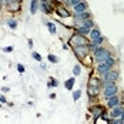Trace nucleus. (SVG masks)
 <instances>
[{"instance_id":"f257e3e1","label":"nucleus","mask_w":124,"mask_h":124,"mask_svg":"<svg viewBox=\"0 0 124 124\" xmlns=\"http://www.w3.org/2000/svg\"><path fill=\"white\" fill-rule=\"evenodd\" d=\"M103 96H104V100L111 99L113 96L118 94V86L116 83H103Z\"/></svg>"},{"instance_id":"f03ea898","label":"nucleus","mask_w":124,"mask_h":124,"mask_svg":"<svg viewBox=\"0 0 124 124\" xmlns=\"http://www.w3.org/2000/svg\"><path fill=\"white\" fill-rule=\"evenodd\" d=\"M93 54H94V60H96L97 63L106 62L110 56H113L110 50H108V49H104V47H101V46H99V47H97V50H96Z\"/></svg>"},{"instance_id":"7ed1b4c3","label":"nucleus","mask_w":124,"mask_h":124,"mask_svg":"<svg viewBox=\"0 0 124 124\" xmlns=\"http://www.w3.org/2000/svg\"><path fill=\"white\" fill-rule=\"evenodd\" d=\"M69 44L73 46V49H74V47H78V46H88V40H87L84 36L74 33V34L70 37V40H69Z\"/></svg>"},{"instance_id":"20e7f679","label":"nucleus","mask_w":124,"mask_h":124,"mask_svg":"<svg viewBox=\"0 0 124 124\" xmlns=\"http://www.w3.org/2000/svg\"><path fill=\"white\" fill-rule=\"evenodd\" d=\"M73 51H74L76 57H77L80 62H83L87 56L90 54V47H88V46H78V47H74Z\"/></svg>"},{"instance_id":"39448f33","label":"nucleus","mask_w":124,"mask_h":124,"mask_svg":"<svg viewBox=\"0 0 124 124\" xmlns=\"http://www.w3.org/2000/svg\"><path fill=\"white\" fill-rule=\"evenodd\" d=\"M54 10H56V14H57L59 17H62V19H69V17H71L69 9H67L64 4H62V3H56Z\"/></svg>"},{"instance_id":"423d86ee","label":"nucleus","mask_w":124,"mask_h":124,"mask_svg":"<svg viewBox=\"0 0 124 124\" xmlns=\"http://www.w3.org/2000/svg\"><path fill=\"white\" fill-rule=\"evenodd\" d=\"M118 80V73L114 71V70H110L108 73L101 76V81L103 83H116Z\"/></svg>"},{"instance_id":"0eeeda50","label":"nucleus","mask_w":124,"mask_h":124,"mask_svg":"<svg viewBox=\"0 0 124 124\" xmlns=\"http://www.w3.org/2000/svg\"><path fill=\"white\" fill-rule=\"evenodd\" d=\"M53 4V1L51 0H41V3H40V9H41V12L44 13V14H50V13L54 12V6H51Z\"/></svg>"},{"instance_id":"6e6552de","label":"nucleus","mask_w":124,"mask_h":124,"mask_svg":"<svg viewBox=\"0 0 124 124\" xmlns=\"http://www.w3.org/2000/svg\"><path fill=\"white\" fill-rule=\"evenodd\" d=\"M104 107L103 106H93L91 108H90V113L93 114V118L96 120V118H99V117H101V114L104 113Z\"/></svg>"},{"instance_id":"1a4fd4ad","label":"nucleus","mask_w":124,"mask_h":124,"mask_svg":"<svg viewBox=\"0 0 124 124\" xmlns=\"http://www.w3.org/2000/svg\"><path fill=\"white\" fill-rule=\"evenodd\" d=\"M123 110H124V107L121 106V104H118V106H116V107L110 108V117H111V118H118V117L121 116Z\"/></svg>"},{"instance_id":"9d476101","label":"nucleus","mask_w":124,"mask_h":124,"mask_svg":"<svg viewBox=\"0 0 124 124\" xmlns=\"http://www.w3.org/2000/svg\"><path fill=\"white\" fill-rule=\"evenodd\" d=\"M101 93V88H97V87H88L87 86V94H88V99H97Z\"/></svg>"},{"instance_id":"9b49d317","label":"nucleus","mask_w":124,"mask_h":124,"mask_svg":"<svg viewBox=\"0 0 124 124\" xmlns=\"http://www.w3.org/2000/svg\"><path fill=\"white\" fill-rule=\"evenodd\" d=\"M103 86V81L99 77H94V76H90L88 77V87H97V88H101Z\"/></svg>"},{"instance_id":"f8f14e48","label":"nucleus","mask_w":124,"mask_h":124,"mask_svg":"<svg viewBox=\"0 0 124 124\" xmlns=\"http://www.w3.org/2000/svg\"><path fill=\"white\" fill-rule=\"evenodd\" d=\"M118 104H121V100L118 97V94H116V96H113L111 99L107 100V108H113V107H116Z\"/></svg>"},{"instance_id":"ddd939ff","label":"nucleus","mask_w":124,"mask_h":124,"mask_svg":"<svg viewBox=\"0 0 124 124\" xmlns=\"http://www.w3.org/2000/svg\"><path fill=\"white\" fill-rule=\"evenodd\" d=\"M110 70H111V67H110V66H108V64H107V63H99V64H97V71H99V74H106V73H108V71H110Z\"/></svg>"},{"instance_id":"4468645a","label":"nucleus","mask_w":124,"mask_h":124,"mask_svg":"<svg viewBox=\"0 0 124 124\" xmlns=\"http://www.w3.org/2000/svg\"><path fill=\"white\" fill-rule=\"evenodd\" d=\"M87 3L84 0H81L80 3H77L76 6H73V9H74V13H83V12H87Z\"/></svg>"},{"instance_id":"2eb2a0df","label":"nucleus","mask_w":124,"mask_h":124,"mask_svg":"<svg viewBox=\"0 0 124 124\" xmlns=\"http://www.w3.org/2000/svg\"><path fill=\"white\" fill-rule=\"evenodd\" d=\"M91 17V14L88 12H83V13H74V20L77 23H80V22H83V20H86V19H90Z\"/></svg>"},{"instance_id":"dca6fc26","label":"nucleus","mask_w":124,"mask_h":124,"mask_svg":"<svg viewBox=\"0 0 124 124\" xmlns=\"http://www.w3.org/2000/svg\"><path fill=\"white\" fill-rule=\"evenodd\" d=\"M88 37H90V41H93V40H96V39H100L103 37L101 36V31H100V29H91L90 30V34H88Z\"/></svg>"},{"instance_id":"f3484780","label":"nucleus","mask_w":124,"mask_h":124,"mask_svg":"<svg viewBox=\"0 0 124 124\" xmlns=\"http://www.w3.org/2000/svg\"><path fill=\"white\" fill-rule=\"evenodd\" d=\"M90 30H91V29H87L84 26H77V27H76V33H77V34H81V36H84V37L90 34Z\"/></svg>"},{"instance_id":"a211bd4d","label":"nucleus","mask_w":124,"mask_h":124,"mask_svg":"<svg viewBox=\"0 0 124 124\" xmlns=\"http://www.w3.org/2000/svg\"><path fill=\"white\" fill-rule=\"evenodd\" d=\"M76 83V77H70V78H67L66 81H64V87H66V90H73V86H74Z\"/></svg>"},{"instance_id":"6ab92c4d","label":"nucleus","mask_w":124,"mask_h":124,"mask_svg":"<svg viewBox=\"0 0 124 124\" xmlns=\"http://www.w3.org/2000/svg\"><path fill=\"white\" fill-rule=\"evenodd\" d=\"M78 26H84V27H87V29H94V22H93V19L90 17V19H86V20L80 22Z\"/></svg>"},{"instance_id":"aec40b11","label":"nucleus","mask_w":124,"mask_h":124,"mask_svg":"<svg viewBox=\"0 0 124 124\" xmlns=\"http://www.w3.org/2000/svg\"><path fill=\"white\" fill-rule=\"evenodd\" d=\"M39 0H31L30 1V13L31 14H34V13L37 12V9H39Z\"/></svg>"},{"instance_id":"412c9836","label":"nucleus","mask_w":124,"mask_h":124,"mask_svg":"<svg viewBox=\"0 0 124 124\" xmlns=\"http://www.w3.org/2000/svg\"><path fill=\"white\" fill-rule=\"evenodd\" d=\"M9 10H10V12H19V10H20L19 1H14V3H10V4H9Z\"/></svg>"},{"instance_id":"4be33fe9","label":"nucleus","mask_w":124,"mask_h":124,"mask_svg":"<svg viewBox=\"0 0 124 124\" xmlns=\"http://www.w3.org/2000/svg\"><path fill=\"white\" fill-rule=\"evenodd\" d=\"M47 27H49V31L51 33V34H56V33H57V27H56V24H54V23L47 22Z\"/></svg>"},{"instance_id":"5701e85b","label":"nucleus","mask_w":124,"mask_h":124,"mask_svg":"<svg viewBox=\"0 0 124 124\" xmlns=\"http://www.w3.org/2000/svg\"><path fill=\"white\" fill-rule=\"evenodd\" d=\"M57 84H59V81H57L56 78H53V77H50L49 83H47V87H49V88H53V87H57Z\"/></svg>"},{"instance_id":"b1692460","label":"nucleus","mask_w":124,"mask_h":124,"mask_svg":"<svg viewBox=\"0 0 124 124\" xmlns=\"http://www.w3.org/2000/svg\"><path fill=\"white\" fill-rule=\"evenodd\" d=\"M80 73H81V66H80V64H76L74 67H73V76L77 77Z\"/></svg>"},{"instance_id":"393cba45","label":"nucleus","mask_w":124,"mask_h":124,"mask_svg":"<svg viewBox=\"0 0 124 124\" xmlns=\"http://www.w3.org/2000/svg\"><path fill=\"white\" fill-rule=\"evenodd\" d=\"M94 124H110V121L108 120H104L103 117H99V118L94 120Z\"/></svg>"},{"instance_id":"a878e982","label":"nucleus","mask_w":124,"mask_h":124,"mask_svg":"<svg viewBox=\"0 0 124 124\" xmlns=\"http://www.w3.org/2000/svg\"><path fill=\"white\" fill-rule=\"evenodd\" d=\"M80 97H81V91H80V90H76V91H73V101H77Z\"/></svg>"},{"instance_id":"bb28decb","label":"nucleus","mask_w":124,"mask_h":124,"mask_svg":"<svg viewBox=\"0 0 124 124\" xmlns=\"http://www.w3.org/2000/svg\"><path fill=\"white\" fill-rule=\"evenodd\" d=\"M104 63H107V64H108V66H110V67L113 69V66L116 64V59H114L113 56H110V57H108V59H107V60H106Z\"/></svg>"},{"instance_id":"cd10ccee","label":"nucleus","mask_w":124,"mask_h":124,"mask_svg":"<svg viewBox=\"0 0 124 124\" xmlns=\"http://www.w3.org/2000/svg\"><path fill=\"white\" fill-rule=\"evenodd\" d=\"M90 43H93V44H96V46H101V44L104 43V37L96 39V40H93V41H90Z\"/></svg>"},{"instance_id":"c85d7f7f","label":"nucleus","mask_w":124,"mask_h":124,"mask_svg":"<svg viewBox=\"0 0 124 124\" xmlns=\"http://www.w3.org/2000/svg\"><path fill=\"white\" fill-rule=\"evenodd\" d=\"M7 24H9L10 29H16V27H17V22H16L14 19H10V20L7 22Z\"/></svg>"},{"instance_id":"c756f323","label":"nucleus","mask_w":124,"mask_h":124,"mask_svg":"<svg viewBox=\"0 0 124 124\" xmlns=\"http://www.w3.org/2000/svg\"><path fill=\"white\" fill-rule=\"evenodd\" d=\"M31 56H33V59H34V60H37L39 63H41V60H43V59H41V56H40L39 53H36V51H31Z\"/></svg>"},{"instance_id":"7c9ffc66","label":"nucleus","mask_w":124,"mask_h":124,"mask_svg":"<svg viewBox=\"0 0 124 124\" xmlns=\"http://www.w3.org/2000/svg\"><path fill=\"white\" fill-rule=\"evenodd\" d=\"M110 124H124V121L118 117V118H111L110 120Z\"/></svg>"},{"instance_id":"2f4dec72","label":"nucleus","mask_w":124,"mask_h":124,"mask_svg":"<svg viewBox=\"0 0 124 124\" xmlns=\"http://www.w3.org/2000/svg\"><path fill=\"white\" fill-rule=\"evenodd\" d=\"M49 62L50 63H57L59 62V57H56L54 54H49Z\"/></svg>"},{"instance_id":"473e14b6","label":"nucleus","mask_w":124,"mask_h":124,"mask_svg":"<svg viewBox=\"0 0 124 124\" xmlns=\"http://www.w3.org/2000/svg\"><path fill=\"white\" fill-rule=\"evenodd\" d=\"M3 51H4V53H12L13 51V46H7V47H4Z\"/></svg>"},{"instance_id":"72a5a7b5","label":"nucleus","mask_w":124,"mask_h":124,"mask_svg":"<svg viewBox=\"0 0 124 124\" xmlns=\"http://www.w3.org/2000/svg\"><path fill=\"white\" fill-rule=\"evenodd\" d=\"M17 71H19V73H24V66L17 64Z\"/></svg>"},{"instance_id":"f704fd0d","label":"nucleus","mask_w":124,"mask_h":124,"mask_svg":"<svg viewBox=\"0 0 124 124\" xmlns=\"http://www.w3.org/2000/svg\"><path fill=\"white\" fill-rule=\"evenodd\" d=\"M81 0H70V3H71V6H76L77 3H80Z\"/></svg>"},{"instance_id":"c9c22d12","label":"nucleus","mask_w":124,"mask_h":124,"mask_svg":"<svg viewBox=\"0 0 124 124\" xmlns=\"http://www.w3.org/2000/svg\"><path fill=\"white\" fill-rule=\"evenodd\" d=\"M0 101H1V103H7V100H6L4 96H0Z\"/></svg>"},{"instance_id":"e433bc0d","label":"nucleus","mask_w":124,"mask_h":124,"mask_svg":"<svg viewBox=\"0 0 124 124\" xmlns=\"http://www.w3.org/2000/svg\"><path fill=\"white\" fill-rule=\"evenodd\" d=\"M56 97H57V96H56L54 93H51V94H50V99H51V100H54V99H56Z\"/></svg>"},{"instance_id":"4c0bfd02","label":"nucleus","mask_w":124,"mask_h":124,"mask_svg":"<svg viewBox=\"0 0 124 124\" xmlns=\"http://www.w3.org/2000/svg\"><path fill=\"white\" fill-rule=\"evenodd\" d=\"M6 1H7V6H9L10 3H14V1H17V0H6Z\"/></svg>"},{"instance_id":"58836bf2","label":"nucleus","mask_w":124,"mask_h":124,"mask_svg":"<svg viewBox=\"0 0 124 124\" xmlns=\"http://www.w3.org/2000/svg\"><path fill=\"white\" fill-rule=\"evenodd\" d=\"M120 118H121V120L124 121V110H123V113H121V116H120Z\"/></svg>"},{"instance_id":"ea45409f","label":"nucleus","mask_w":124,"mask_h":124,"mask_svg":"<svg viewBox=\"0 0 124 124\" xmlns=\"http://www.w3.org/2000/svg\"><path fill=\"white\" fill-rule=\"evenodd\" d=\"M17 1H23V0H17Z\"/></svg>"},{"instance_id":"a19ab883","label":"nucleus","mask_w":124,"mask_h":124,"mask_svg":"<svg viewBox=\"0 0 124 124\" xmlns=\"http://www.w3.org/2000/svg\"><path fill=\"white\" fill-rule=\"evenodd\" d=\"M60 1H66V0H60Z\"/></svg>"},{"instance_id":"79ce46f5","label":"nucleus","mask_w":124,"mask_h":124,"mask_svg":"<svg viewBox=\"0 0 124 124\" xmlns=\"http://www.w3.org/2000/svg\"><path fill=\"white\" fill-rule=\"evenodd\" d=\"M0 107H1V104H0Z\"/></svg>"},{"instance_id":"37998d69","label":"nucleus","mask_w":124,"mask_h":124,"mask_svg":"<svg viewBox=\"0 0 124 124\" xmlns=\"http://www.w3.org/2000/svg\"><path fill=\"white\" fill-rule=\"evenodd\" d=\"M0 9H1V7H0Z\"/></svg>"}]
</instances>
